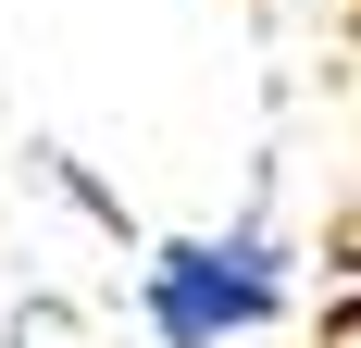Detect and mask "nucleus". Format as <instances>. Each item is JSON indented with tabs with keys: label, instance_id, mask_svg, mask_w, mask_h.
<instances>
[{
	"label": "nucleus",
	"instance_id": "f257e3e1",
	"mask_svg": "<svg viewBox=\"0 0 361 348\" xmlns=\"http://www.w3.org/2000/svg\"><path fill=\"white\" fill-rule=\"evenodd\" d=\"M274 311V249L262 237H175L149 261V323L162 348H224Z\"/></svg>",
	"mask_w": 361,
	"mask_h": 348
}]
</instances>
